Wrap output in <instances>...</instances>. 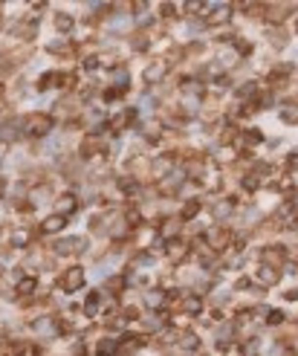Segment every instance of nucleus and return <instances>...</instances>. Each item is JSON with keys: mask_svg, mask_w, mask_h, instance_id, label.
I'll return each instance as SVG.
<instances>
[{"mask_svg": "<svg viewBox=\"0 0 298 356\" xmlns=\"http://www.w3.org/2000/svg\"><path fill=\"white\" fill-rule=\"evenodd\" d=\"M160 75H162V67H160V64H157V67H151V70L145 72V78H148V81H157Z\"/></svg>", "mask_w": 298, "mask_h": 356, "instance_id": "5", "label": "nucleus"}, {"mask_svg": "<svg viewBox=\"0 0 298 356\" xmlns=\"http://www.w3.org/2000/svg\"><path fill=\"white\" fill-rule=\"evenodd\" d=\"M46 128H49V122H46V119H32V125H29V130H32L35 136H38V133H44Z\"/></svg>", "mask_w": 298, "mask_h": 356, "instance_id": "3", "label": "nucleus"}, {"mask_svg": "<svg viewBox=\"0 0 298 356\" xmlns=\"http://www.w3.org/2000/svg\"><path fill=\"white\" fill-rule=\"evenodd\" d=\"M35 290V281L29 278V281H21V292H32Z\"/></svg>", "mask_w": 298, "mask_h": 356, "instance_id": "7", "label": "nucleus"}, {"mask_svg": "<svg viewBox=\"0 0 298 356\" xmlns=\"http://www.w3.org/2000/svg\"><path fill=\"white\" fill-rule=\"evenodd\" d=\"M64 226V217L58 214V217H49V220H44V232H58V229Z\"/></svg>", "mask_w": 298, "mask_h": 356, "instance_id": "2", "label": "nucleus"}, {"mask_svg": "<svg viewBox=\"0 0 298 356\" xmlns=\"http://www.w3.org/2000/svg\"><path fill=\"white\" fill-rule=\"evenodd\" d=\"M58 209H61V212H72V209H75V197H61V200H58Z\"/></svg>", "mask_w": 298, "mask_h": 356, "instance_id": "4", "label": "nucleus"}, {"mask_svg": "<svg viewBox=\"0 0 298 356\" xmlns=\"http://www.w3.org/2000/svg\"><path fill=\"white\" fill-rule=\"evenodd\" d=\"M64 287L67 290H75V287H81V269H69L64 275Z\"/></svg>", "mask_w": 298, "mask_h": 356, "instance_id": "1", "label": "nucleus"}, {"mask_svg": "<svg viewBox=\"0 0 298 356\" xmlns=\"http://www.w3.org/2000/svg\"><path fill=\"white\" fill-rule=\"evenodd\" d=\"M72 26V18H67V15H58V29H69Z\"/></svg>", "mask_w": 298, "mask_h": 356, "instance_id": "6", "label": "nucleus"}]
</instances>
